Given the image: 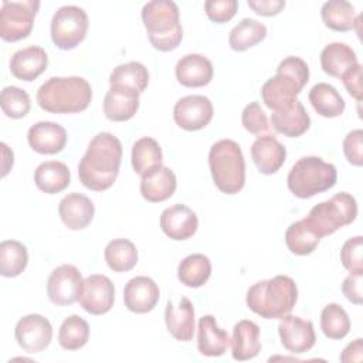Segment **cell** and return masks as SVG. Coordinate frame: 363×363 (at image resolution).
Instances as JSON below:
<instances>
[{"label":"cell","instance_id":"29","mask_svg":"<svg viewBox=\"0 0 363 363\" xmlns=\"http://www.w3.org/2000/svg\"><path fill=\"white\" fill-rule=\"evenodd\" d=\"M109 84L111 88H121L140 95L149 84L147 68L138 61L121 64L111 72Z\"/></svg>","mask_w":363,"mask_h":363},{"label":"cell","instance_id":"26","mask_svg":"<svg viewBox=\"0 0 363 363\" xmlns=\"http://www.w3.org/2000/svg\"><path fill=\"white\" fill-rule=\"evenodd\" d=\"M231 340V354L234 360L244 362L258 356L261 350L259 328L255 322L242 319L234 325Z\"/></svg>","mask_w":363,"mask_h":363},{"label":"cell","instance_id":"46","mask_svg":"<svg viewBox=\"0 0 363 363\" xmlns=\"http://www.w3.org/2000/svg\"><path fill=\"white\" fill-rule=\"evenodd\" d=\"M343 153L353 166L363 164V130L354 129L343 139Z\"/></svg>","mask_w":363,"mask_h":363},{"label":"cell","instance_id":"21","mask_svg":"<svg viewBox=\"0 0 363 363\" xmlns=\"http://www.w3.org/2000/svg\"><path fill=\"white\" fill-rule=\"evenodd\" d=\"M164 322L169 333L180 342H189L194 335V308L189 298L182 296L179 305L167 302L164 311Z\"/></svg>","mask_w":363,"mask_h":363},{"label":"cell","instance_id":"27","mask_svg":"<svg viewBox=\"0 0 363 363\" xmlns=\"http://www.w3.org/2000/svg\"><path fill=\"white\" fill-rule=\"evenodd\" d=\"M177 186L176 174L166 166L142 176L140 194L150 203H160L173 196Z\"/></svg>","mask_w":363,"mask_h":363},{"label":"cell","instance_id":"30","mask_svg":"<svg viewBox=\"0 0 363 363\" xmlns=\"http://www.w3.org/2000/svg\"><path fill=\"white\" fill-rule=\"evenodd\" d=\"M357 62L354 51L345 43H330L320 52L322 69L335 78H340Z\"/></svg>","mask_w":363,"mask_h":363},{"label":"cell","instance_id":"25","mask_svg":"<svg viewBox=\"0 0 363 363\" xmlns=\"http://www.w3.org/2000/svg\"><path fill=\"white\" fill-rule=\"evenodd\" d=\"M271 125L278 133H282L284 136L298 138L309 129L311 118L302 102L296 99L289 106L274 111L271 113Z\"/></svg>","mask_w":363,"mask_h":363},{"label":"cell","instance_id":"36","mask_svg":"<svg viewBox=\"0 0 363 363\" xmlns=\"http://www.w3.org/2000/svg\"><path fill=\"white\" fill-rule=\"evenodd\" d=\"M105 261L115 272H128L138 264V250L135 244L125 238H116L105 247Z\"/></svg>","mask_w":363,"mask_h":363},{"label":"cell","instance_id":"49","mask_svg":"<svg viewBox=\"0 0 363 363\" xmlns=\"http://www.w3.org/2000/svg\"><path fill=\"white\" fill-rule=\"evenodd\" d=\"M248 6L259 16H277L285 7L284 0H248Z\"/></svg>","mask_w":363,"mask_h":363},{"label":"cell","instance_id":"3","mask_svg":"<svg viewBox=\"0 0 363 363\" xmlns=\"http://www.w3.org/2000/svg\"><path fill=\"white\" fill-rule=\"evenodd\" d=\"M92 99L89 82L81 77H52L37 91L38 106L50 113H77Z\"/></svg>","mask_w":363,"mask_h":363},{"label":"cell","instance_id":"16","mask_svg":"<svg viewBox=\"0 0 363 363\" xmlns=\"http://www.w3.org/2000/svg\"><path fill=\"white\" fill-rule=\"evenodd\" d=\"M160 227L169 238L183 241L194 235L199 227V220L190 207L184 204H174L162 211Z\"/></svg>","mask_w":363,"mask_h":363},{"label":"cell","instance_id":"43","mask_svg":"<svg viewBox=\"0 0 363 363\" xmlns=\"http://www.w3.org/2000/svg\"><path fill=\"white\" fill-rule=\"evenodd\" d=\"M362 250H363L362 235H356V237L349 238L340 250V261H342L343 267L350 274H363Z\"/></svg>","mask_w":363,"mask_h":363},{"label":"cell","instance_id":"14","mask_svg":"<svg viewBox=\"0 0 363 363\" xmlns=\"http://www.w3.org/2000/svg\"><path fill=\"white\" fill-rule=\"evenodd\" d=\"M213 104L204 95H187L173 108L174 122L184 130H200L213 119Z\"/></svg>","mask_w":363,"mask_h":363},{"label":"cell","instance_id":"31","mask_svg":"<svg viewBox=\"0 0 363 363\" xmlns=\"http://www.w3.org/2000/svg\"><path fill=\"white\" fill-rule=\"evenodd\" d=\"M34 182L41 191L47 194H55L68 187L71 176L65 163L58 160H48L38 164L34 173Z\"/></svg>","mask_w":363,"mask_h":363},{"label":"cell","instance_id":"13","mask_svg":"<svg viewBox=\"0 0 363 363\" xmlns=\"http://www.w3.org/2000/svg\"><path fill=\"white\" fill-rule=\"evenodd\" d=\"M78 302L82 309L91 315H104L109 312L115 302V288L112 281L101 274L86 277Z\"/></svg>","mask_w":363,"mask_h":363},{"label":"cell","instance_id":"17","mask_svg":"<svg viewBox=\"0 0 363 363\" xmlns=\"http://www.w3.org/2000/svg\"><path fill=\"white\" fill-rule=\"evenodd\" d=\"M160 298L157 284L149 277H135L128 281L123 289L125 306L135 313L150 312Z\"/></svg>","mask_w":363,"mask_h":363},{"label":"cell","instance_id":"23","mask_svg":"<svg viewBox=\"0 0 363 363\" xmlns=\"http://www.w3.org/2000/svg\"><path fill=\"white\" fill-rule=\"evenodd\" d=\"M176 78L183 86L199 88L213 79V64L201 54H187L176 64Z\"/></svg>","mask_w":363,"mask_h":363},{"label":"cell","instance_id":"38","mask_svg":"<svg viewBox=\"0 0 363 363\" xmlns=\"http://www.w3.org/2000/svg\"><path fill=\"white\" fill-rule=\"evenodd\" d=\"M267 37V27L254 20L242 18L231 31L228 37V44L234 51H245Z\"/></svg>","mask_w":363,"mask_h":363},{"label":"cell","instance_id":"10","mask_svg":"<svg viewBox=\"0 0 363 363\" xmlns=\"http://www.w3.org/2000/svg\"><path fill=\"white\" fill-rule=\"evenodd\" d=\"M40 1H3L0 10V37L7 43L26 38L34 24Z\"/></svg>","mask_w":363,"mask_h":363},{"label":"cell","instance_id":"39","mask_svg":"<svg viewBox=\"0 0 363 363\" xmlns=\"http://www.w3.org/2000/svg\"><path fill=\"white\" fill-rule=\"evenodd\" d=\"M28 262V252L24 244L16 240H6L0 244V274L6 278L20 275Z\"/></svg>","mask_w":363,"mask_h":363},{"label":"cell","instance_id":"6","mask_svg":"<svg viewBox=\"0 0 363 363\" xmlns=\"http://www.w3.org/2000/svg\"><path fill=\"white\" fill-rule=\"evenodd\" d=\"M208 166L217 189L225 194L238 193L245 184V162L241 147L231 139L216 142L208 152Z\"/></svg>","mask_w":363,"mask_h":363},{"label":"cell","instance_id":"45","mask_svg":"<svg viewBox=\"0 0 363 363\" xmlns=\"http://www.w3.org/2000/svg\"><path fill=\"white\" fill-rule=\"evenodd\" d=\"M237 9V0H207L204 3L207 17L218 24L230 21L235 16Z\"/></svg>","mask_w":363,"mask_h":363},{"label":"cell","instance_id":"4","mask_svg":"<svg viewBox=\"0 0 363 363\" xmlns=\"http://www.w3.org/2000/svg\"><path fill=\"white\" fill-rule=\"evenodd\" d=\"M308 81V64L299 57H286L279 62L277 74L262 85V101L272 111L284 109L296 101Z\"/></svg>","mask_w":363,"mask_h":363},{"label":"cell","instance_id":"40","mask_svg":"<svg viewBox=\"0 0 363 363\" xmlns=\"http://www.w3.org/2000/svg\"><path fill=\"white\" fill-rule=\"evenodd\" d=\"M89 339V326L85 319L71 315L64 319L58 332V343L65 350H78L86 345Z\"/></svg>","mask_w":363,"mask_h":363},{"label":"cell","instance_id":"35","mask_svg":"<svg viewBox=\"0 0 363 363\" xmlns=\"http://www.w3.org/2000/svg\"><path fill=\"white\" fill-rule=\"evenodd\" d=\"M211 275V262L204 254H190L177 267L179 281L189 288L203 286Z\"/></svg>","mask_w":363,"mask_h":363},{"label":"cell","instance_id":"18","mask_svg":"<svg viewBox=\"0 0 363 363\" xmlns=\"http://www.w3.org/2000/svg\"><path fill=\"white\" fill-rule=\"evenodd\" d=\"M27 140L30 147L41 155H55L60 153L67 145L65 129L50 121H43L34 123L27 133Z\"/></svg>","mask_w":363,"mask_h":363},{"label":"cell","instance_id":"34","mask_svg":"<svg viewBox=\"0 0 363 363\" xmlns=\"http://www.w3.org/2000/svg\"><path fill=\"white\" fill-rule=\"evenodd\" d=\"M320 16L328 28L340 33L353 30L357 21L354 7L345 0H330L323 3Z\"/></svg>","mask_w":363,"mask_h":363},{"label":"cell","instance_id":"32","mask_svg":"<svg viewBox=\"0 0 363 363\" xmlns=\"http://www.w3.org/2000/svg\"><path fill=\"white\" fill-rule=\"evenodd\" d=\"M308 98L316 113L323 118H336L340 116L345 111L343 98L330 84L319 82L313 85Z\"/></svg>","mask_w":363,"mask_h":363},{"label":"cell","instance_id":"50","mask_svg":"<svg viewBox=\"0 0 363 363\" xmlns=\"http://www.w3.org/2000/svg\"><path fill=\"white\" fill-rule=\"evenodd\" d=\"M362 350H363V340L359 337L354 342L349 343L340 354V362L350 363V362H360L362 360Z\"/></svg>","mask_w":363,"mask_h":363},{"label":"cell","instance_id":"24","mask_svg":"<svg viewBox=\"0 0 363 363\" xmlns=\"http://www.w3.org/2000/svg\"><path fill=\"white\" fill-rule=\"evenodd\" d=\"M230 345L228 333L221 329L213 315H204L199 319L197 349L201 354L217 357L227 352Z\"/></svg>","mask_w":363,"mask_h":363},{"label":"cell","instance_id":"7","mask_svg":"<svg viewBox=\"0 0 363 363\" xmlns=\"http://www.w3.org/2000/svg\"><path fill=\"white\" fill-rule=\"evenodd\" d=\"M337 180V170L318 156L301 157L288 173V189L299 199H309L332 189Z\"/></svg>","mask_w":363,"mask_h":363},{"label":"cell","instance_id":"44","mask_svg":"<svg viewBox=\"0 0 363 363\" xmlns=\"http://www.w3.org/2000/svg\"><path fill=\"white\" fill-rule=\"evenodd\" d=\"M241 122L245 130H248L252 135L261 136L264 133L269 132V125L265 112L261 109L258 102H250L242 113H241Z\"/></svg>","mask_w":363,"mask_h":363},{"label":"cell","instance_id":"19","mask_svg":"<svg viewBox=\"0 0 363 363\" xmlns=\"http://www.w3.org/2000/svg\"><path fill=\"white\" fill-rule=\"evenodd\" d=\"M251 157L262 174L277 173L285 163V146L274 135H261L251 146Z\"/></svg>","mask_w":363,"mask_h":363},{"label":"cell","instance_id":"48","mask_svg":"<svg viewBox=\"0 0 363 363\" xmlns=\"http://www.w3.org/2000/svg\"><path fill=\"white\" fill-rule=\"evenodd\" d=\"M362 277L363 274H349L342 284V292L347 301L360 305L362 299Z\"/></svg>","mask_w":363,"mask_h":363},{"label":"cell","instance_id":"1","mask_svg":"<svg viewBox=\"0 0 363 363\" xmlns=\"http://www.w3.org/2000/svg\"><path fill=\"white\" fill-rule=\"evenodd\" d=\"M122 162V143L109 132L92 138L78 164L79 182L89 190H108L119 174Z\"/></svg>","mask_w":363,"mask_h":363},{"label":"cell","instance_id":"15","mask_svg":"<svg viewBox=\"0 0 363 363\" xmlns=\"http://www.w3.org/2000/svg\"><path fill=\"white\" fill-rule=\"evenodd\" d=\"M282 346L291 353H305L315 346L316 335L313 323L299 316L285 315L278 325Z\"/></svg>","mask_w":363,"mask_h":363},{"label":"cell","instance_id":"28","mask_svg":"<svg viewBox=\"0 0 363 363\" xmlns=\"http://www.w3.org/2000/svg\"><path fill=\"white\" fill-rule=\"evenodd\" d=\"M139 109V95L121 88H111L104 98V113L109 121L125 122Z\"/></svg>","mask_w":363,"mask_h":363},{"label":"cell","instance_id":"9","mask_svg":"<svg viewBox=\"0 0 363 363\" xmlns=\"http://www.w3.org/2000/svg\"><path fill=\"white\" fill-rule=\"evenodd\" d=\"M88 24V16L84 9L62 6L52 16L51 40L60 50H72L84 41Z\"/></svg>","mask_w":363,"mask_h":363},{"label":"cell","instance_id":"12","mask_svg":"<svg viewBox=\"0 0 363 363\" xmlns=\"http://www.w3.org/2000/svg\"><path fill=\"white\" fill-rule=\"evenodd\" d=\"M14 336L24 352L40 353L51 343L52 326L43 315L30 313L17 322Z\"/></svg>","mask_w":363,"mask_h":363},{"label":"cell","instance_id":"8","mask_svg":"<svg viewBox=\"0 0 363 363\" xmlns=\"http://www.w3.org/2000/svg\"><path fill=\"white\" fill-rule=\"evenodd\" d=\"M357 216L356 199L346 193H337L329 200H325L311 208L305 220L311 228L322 238L333 234L336 230L349 225Z\"/></svg>","mask_w":363,"mask_h":363},{"label":"cell","instance_id":"37","mask_svg":"<svg viewBox=\"0 0 363 363\" xmlns=\"http://www.w3.org/2000/svg\"><path fill=\"white\" fill-rule=\"evenodd\" d=\"M320 237L311 228L305 218L292 223L285 231V242L288 250L295 255H308L315 251Z\"/></svg>","mask_w":363,"mask_h":363},{"label":"cell","instance_id":"33","mask_svg":"<svg viewBox=\"0 0 363 363\" xmlns=\"http://www.w3.org/2000/svg\"><path fill=\"white\" fill-rule=\"evenodd\" d=\"M162 149L153 138H140L132 146V166L139 176H145L162 166Z\"/></svg>","mask_w":363,"mask_h":363},{"label":"cell","instance_id":"41","mask_svg":"<svg viewBox=\"0 0 363 363\" xmlns=\"http://www.w3.org/2000/svg\"><path fill=\"white\" fill-rule=\"evenodd\" d=\"M320 328L329 339H343L350 330V319L339 303H328L320 313Z\"/></svg>","mask_w":363,"mask_h":363},{"label":"cell","instance_id":"20","mask_svg":"<svg viewBox=\"0 0 363 363\" xmlns=\"http://www.w3.org/2000/svg\"><path fill=\"white\" fill-rule=\"evenodd\" d=\"M48 65V57L44 48L30 45L16 51L10 58V72L20 81H34Z\"/></svg>","mask_w":363,"mask_h":363},{"label":"cell","instance_id":"42","mask_svg":"<svg viewBox=\"0 0 363 363\" xmlns=\"http://www.w3.org/2000/svg\"><path fill=\"white\" fill-rule=\"evenodd\" d=\"M0 105L6 116L11 119L24 118L31 108L28 94L24 89L13 85L3 88L0 95Z\"/></svg>","mask_w":363,"mask_h":363},{"label":"cell","instance_id":"47","mask_svg":"<svg viewBox=\"0 0 363 363\" xmlns=\"http://www.w3.org/2000/svg\"><path fill=\"white\" fill-rule=\"evenodd\" d=\"M346 91L350 96H353L357 102L362 101V65L356 64L353 68H350L347 72H345L340 77Z\"/></svg>","mask_w":363,"mask_h":363},{"label":"cell","instance_id":"11","mask_svg":"<svg viewBox=\"0 0 363 363\" xmlns=\"http://www.w3.org/2000/svg\"><path fill=\"white\" fill-rule=\"evenodd\" d=\"M82 284L84 279L79 269L71 264H62L57 267L48 277V299L58 306L72 305L81 295Z\"/></svg>","mask_w":363,"mask_h":363},{"label":"cell","instance_id":"2","mask_svg":"<svg viewBox=\"0 0 363 363\" xmlns=\"http://www.w3.org/2000/svg\"><path fill=\"white\" fill-rule=\"evenodd\" d=\"M298 301V288L288 275L264 279L247 291V306L264 319H281L288 315Z\"/></svg>","mask_w":363,"mask_h":363},{"label":"cell","instance_id":"22","mask_svg":"<svg viewBox=\"0 0 363 363\" xmlns=\"http://www.w3.org/2000/svg\"><path fill=\"white\" fill-rule=\"evenodd\" d=\"M58 214L69 230H82L92 221L95 206L85 194L71 193L60 201Z\"/></svg>","mask_w":363,"mask_h":363},{"label":"cell","instance_id":"5","mask_svg":"<svg viewBox=\"0 0 363 363\" xmlns=\"http://www.w3.org/2000/svg\"><path fill=\"white\" fill-rule=\"evenodd\" d=\"M142 21L153 48L172 51L179 47L183 38V28L179 23V7L170 0H153L143 6Z\"/></svg>","mask_w":363,"mask_h":363}]
</instances>
